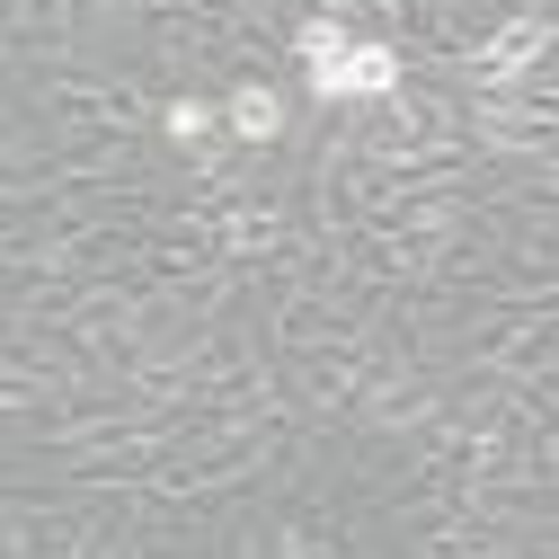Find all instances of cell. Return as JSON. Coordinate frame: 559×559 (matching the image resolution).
<instances>
[{"label":"cell","mask_w":559,"mask_h":559,"mask_svg":"<svg viewBox=\"0 0 559 559\" xmlns=\"http://www.w3.org/2000/svg\"><path fill=\"white\" fill-rule=\"evenodd\" d=\"M294 45H302V62H346V53H356V45H346V27H337L329 10H320V19H302V36H294Z\"/></svg>","instance_id":"obj_4"},{"label":"cell","mask_w":559,"mask_h":559,"mask_svg":"<svg viewBox=\"0 0 559 559\" xmlns=\"http://www.w3.org/2000/svg\"><path fill=\"white\" fill-rule=\"evenodd\" d=\"M169 133H178V143H204V133H214V107H204V98H178V107H169Z\"/></svg>","instance_id":"obj_5"},{"label":"cell","mask_w":559,"mask_h":559,"mask_svg":"<svg viewBox=\"0 0 559 559\" xmlns=\"http://www.w3.org/2000/svg\"><path fill=\"white\" fill-rule=\"evenodd\" d=\"M311 98H400V53L356 45L346 62H311Z\"/></svg>","instance_id":"obj_1"},{"label":"cell","mask_w":559,"mask_h":559,"mask_svg":"<svg viewBox=\"0 0 559 559\" xmlns=\"http://www.w3.org/2000/svg\"><path fill=\"white\" fill-rule=\"evenodd\" d=\"M223 124H231V143H275V133H285V98H275L266 81H240L223 98Z\"/></svg>","instance_id":"obj_3"},{"label":"cell","mask_w":559,"mask_h":559,"mask_svg":"<svg viewBox=\"0 0 559 559\" xmlns=\"http://www.w3.org/2000/svg\"><path fill=\"white\" fill-rule=\"evenodd\" d=\"M542 53H550V19H507L498 36H488L479 72H488V81H524V72H533Z\"/></svg>","instance_id":"obj_2"}]
</instances>
